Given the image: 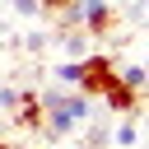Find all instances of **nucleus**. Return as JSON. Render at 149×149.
<instances>
[{
  "label": "nucleus",
  "mask_w": 149,
  "mask_h": 149,
  "mask_svg": "<svg viewBox=\"0 0 149 149\" xmlns=\"http://www.w3.org/2000/svg\"><path fill=\"white\" fill-rule=\"evenodd\" d=\"M116 79H121L126 88L144 93V84H149V70H144V65H116Z\"/></svg>",
  "instance_id": "nucleus-8"
},
{
  "label": "nucleus",
  "mask_w": 149,
  "mask_h": 149,
  "mask_svg": "<svg viewBox=\"0 0 149 149\" xmlns=\"http://www.w3.org/2000/svg\"><path fill=\"white\" fill-rule=\"evenodd\" d=\"M37 102H42V126H37V135L42 140H70L88 116H93V98H84L79 88H61V84H47V88H37Z\"/></svg>",
  "instance_id": "nucleus-1"
},
{
  "label": "nucleus",
  "mask_w": 149,
  "mask_h": 149,
  "mask_svg": "<svg viewBox=\"0 0 149 149\" xmlns=\"http://www.w3.org/2000/svg\"><path fill=\"white\" fill-rule=\"evenodd\" d=\"M0 149H14V144H9V140H0Z\"/></svg>",
  "instance_id": "nucleus-14"
},
{
  "label": "nucleus",
  "mask_w": 149,
  "mask_h": 149,
  "mask_svg": "<svg viewBox=\"0 0 149 149\" xmlns=\"http://www.w3.org/2000/svg\"><path fill=\"white\" fill-rule=\"evenodd\" d=\"M112 23H116L112 0H88V5L79 9V33H88V37H107Z\"/></svg>",
  "instance_id": "nucleus-3"
},
{
  "label": "nucleus",
  "mask_w": 149,
  "mask_h": 149,
  "mask_svg": "<svg viewBox=\"0 0 149 149\" xmlns=\"http://www.w3.org/2000/svg\"><path fill=\"white\" fill-rule=\"evenodd\" d=\"M61 51H65V61H79V56H88V33H79V28L61 33Z\"/></svg>",
  "instance_id": "nucleus-6"
},
{
  "label": "nucleus",
  "mask_w": 149,
  "mask_h": 149,
  "mask_svg": "<svg viewBox=\"0 0 149 149\" xmlns=\"http://www.w3.org/2000/svg\"><path fill=\"white\" fill-rule=\"evenodd\" d=\"M9 5H14L23 19H33V14H37V0H9Z\"/></svg>",
  "instance_id": "nucleus-11"
},
{
  "label": "nucleus",
  "mask_w": 149,
  "mask_h": 149,
  "mask_svg": "<svg viewBox=\"0 0 149 149\" xmlns=\"http://www.w3.org/2000/svg\"><path fill=\"white\" fill-rule=\"evenodd\" d=\"M65 5H70V9H84V5H88V0H65Z\"/></svg>",
  "instance_id": "nucleus-13"
},
{
  "label": "nucleus",
  "mask_w": 149,
  "mask_h": 149,
  "mask_svg": "<svg viewBox=\"0 0 149 149\" xmlns=\"http://www.w3.org/2000/svg\"><path fill=\"white\" fill-rule=\"evenodd\" d=\"M37 9H47V14H61V9H65V0H37Z\"/></svg>",
  "instance_id": "nucleus-12"
},
{
  "label": "nucleus",
  "mask_w": 149,
  "mask_h": 149,
  "mask_svg": "<svg viewBox=\"0 0 149 149\" xmlns=\"http://www.w3.org/2000/svg\"><path fill=\"white\" fill-rule=\"evenodd\" d=\"M14 126H19V130H37V126H42V102H37V88H19V102H14Z\"/></svg>",
  "instance_id": "nucleus-5"
},
{
  "label": "nucleus",
  "mask_w": 149,
  "mask_h": 149,
  "mask_svg": "<svg viewBox=\"0 0 149 149\" xmlns=\"http://www.w3.org/2000/svg\"><path fill=\"white\" fill-rule=\"evenodd\" d=\"M102 140H112V126H102V121L88 126V144H102Z\"/></svg>",
  "instance_id": "nucleus-10"
},
{
  "label": "nucleus",
  "mask_w": 149,
  "mask_h": 149,
  "mask_svg": "<svg viewBox=\"0 0 149 149\" xmlns=\"http://www.w3.org/2000/svg\"><path fill=\"white\" fill-rule=\"evenodd\" d=\"M112 140H116V149H135V140H140V116L116 121V126H112Z\"/></svg>",
  "instance_id": "nucleus-7"
},
{
  "label": "nucleus",
  "mask_w": 149,
  "mask_h": 149,
  "mask_svg": "<svg viewBox=\"0 0 149 149\" xmlns=\"http://www.w3.org/2000/svg\"><path fill=\"white\" fill-rule=\"evenodd\" d=\"M47 42H51L47 33H28V37H23V47H28L33 56H42V47H47Z\"/></svg>",
  "instance_id": "nucleus-9"
},
{
  "label": "nucleus",
  "mask_w": 149,
  "mask_h": 149,
  "mask_svg": "<svg viewBox=\"0 0 149 149\" xmlns=\"http://www.w3.org/2000/svg\"><path fill=\"white\" fill-rule=\"evenodd\" d=\"M112 79H116V61H112L107 51H88V56L74 61V88H79L84 98H98Z\"/></svg>",
  "instance_id": "nucleus-2"
},
{
  "label": "nucleus",
  "mask_w": 149,
  "mask_h": 149,
  "mask_svg": "<svg viewBox=\"0 0 149 149\" xmlns=\"http://www.w3.org/2000/svg\"><path fill=\"white\" fill-rule=\"evenodd\" d=\"M98 98L107 102V112H121V116H140V93H135V88H126L121 79H112V84H107Z\"/></svg>",
  "instance_id": "nucleus-4"
}]
</instances>
